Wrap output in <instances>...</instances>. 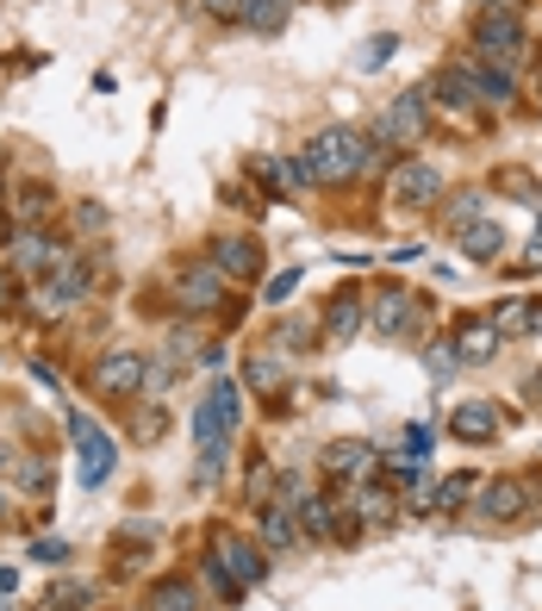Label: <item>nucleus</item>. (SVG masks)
<instances>
[{"label": "nucleus", "instance_id": "43", "mask_svg": "<svg viewBox=\"0 0 542 611\" xmlns=\"http://www.w3.org/2000/svg\"><path fill=\"white\" fill-rule=\"evenodd\" d=\"M287 7H293V0H287Z\"/></svg>", "mask_w": 542, "mask_h": 611}, {"label": "nucleus", "instance_id": "14", "mask_svg": "<svg viewBox=\"0 0 542 611\" xmlns=\"http://www.w3.org/2000/svg\"><path fill=\"white\" fill-rule=\"evenodd\" d=\"M499 325H493V319H462V325H455V356H462V363H493V356H499Z\"/></svg>", "mask_w": 542, "mask_h": 611}, {"label": "nucleus", "instance_id": "37", "mask_svg": "<svg viewBox=\"0 0 542 611\" xmlns=\"http://www.w3.org/2000/svg\"><path fill=\"white\" fill-rule=\"evenodd\" d=\"M455 368V344H437L430 349V375H449Z\"/></svg>", "mask_w": 542, "mask_h": 611}, {"label": "nucleus", "instance_id": "28", "mask_svg": "<svg viewBox=\"0 0 542 611\" xmlns=\"http://www.w3.org/2000/svg\"><path fill=\"white\" fill-rule=\"evenodd\" d=\"M244 381H250L256 393H281V363H269V356H262V363L244 368Z\"/></svg>", "mask_w": 542, "mask_h": 611}, {"label": "nucleus", "instance_id": "19", "mask_svg": "<svg viewBox=\"0 0 542 611\" xmlns=\"http://www.w3.org/2000/svg\"><path fill=\"white\" fill-rule=\"evenodd\" d=\"M262 543H269V549H293V543H300L293 499H269V506H262Z\"/></svg>", "mask_w": 542, "mask_h": 611}, {"label": "nucleus", "instance_id": "8", "mask_svg": "<svg viewBox=\"0 0 542 611\" xmlns=\"http://www.w3.org/2000/svg\"><path fill=\"white\" fill-rule=\"evenodd\" d=\"M174 293H181L188 312H213V306L225 300V275H218L213 263H188L181 275H174Z\"/></svg>", "mask_w": 542, "mask_h": 611}, {"label": "nucleus", "instance_id": "20", "mask_svg": "<svg viewBox=\"0 0 542 611\" xmlns=\"http://www.w3.org/2000/svg\"><path fill=\"white\" fill-rule=\"evenodd\" d=\"M462 81L474 88V100H486V107H505V100H511V76H505V69H486V63H462Z\"/></svg>", "mask_w": 542, "mask_h": 611}, {"label": "nucleus", "instance_id": "13", "mask_svg": "<svg viewBox=\"0 0 542 611\" xmlns=\"http://www.w3.org/2000/svg\"><path fill=\"white\" fill-rule=\"evenodd\" d=\"M13 268L44 281V275H57V268H63V249L50 244L44 231H20V244H13Z\"/></svg>", "mask_w": 542, "mask_h": 611}, {"label": "nucleus", "instance_id": "41", "mask_svg": "<svg viewBox=\"0 0 542 611\" xmlns=\"http://www.w3.org/2000/svg\"><path fill=\"white\" fill-rule=\"evenodd\" d=\"M0 306H7V281H0Z\"/></svg>", "mask_w": 542, "mask_h": 611}, {"label": "nucleus", "instance_id": "38", "mask_svg": "<svg viewBox=\"0 0 542 611\" xmlns=\"http://www.w3.org/2000/svg\"><path fill=\"white\" fill-rule=\"evenodd\" d=\"M76 225H81V231H100V225H106V212L88 200V207H76Z\"/></svg>", "mask_w": 542, "mask_h": 611}, {"label": "nucleus", "instance_id": "32", "mask_svg": "<svg viewBox=\"0 0 542 611\" xmlns=\"http://www.w3.org/2000/svg\"><path fill=\"white\" fill-rule=\"evenodd\" d=\"M355 506H362V518H369V524H387V518H393V499H387V487H369V493L355 499Z\"/></svg>", "mask_w": 542, "mask_h": 611}, {"label": "nucleus", "instance_id": "31", "mask_svg": "<svg viewBox=\"0 0 542 611\" xmlns=\"http://www.w3.org/2000/svg\"><path fill=\"white\" fill-rule=\"evenodd\" d=\"M200 574H206V580L218 587V599H244V587H237L232 574H225V562H218V555H206V562H200Z\"/></svg>", "mask_w": 542, "mask_h": 611}, {"label": "nucleus", "instance_id": "39", "mask_svg": "<svg viewBox=\"0 0 542 611\" xmlns=\"http://www.w3.org/2000/svg\"><path fill=\"white\" fill-rule=\"evenodd\" d=\"M530 268H542V219H537V244H530V256H523Z\"/></svg>", "mask_w": 542, "mask_h": 611}, {"label": "nucleus", "instance_id": "27", "mask_svg": "<svg viewBox=\"0 0 542 611\" xmlns=\"http://www.w3.org/2000/svg\"><path fill=\"white\" fill-rule=\"evenodd\" d=\"M493 325H499V337H505V331H530V300H499Z\"/></svg>", "mask_w": 542, "mask_h": 611}, {"label": "nucleus", "instance_id": "29", "mask_svg": "<svg viewBox=\"0 0 542 611\" xmlns=\"http://www.w3.org/2000/svg\"><path fill=\"white\" fill-rule=\"evenodd\" d=\"M88 599H94V592L81 587V580H63V587H50V606H57V611H88Z\"/></svg>", "mask_w": 542, "mask_h": 611}, {"label": "nucleus", "instance_id": "3", "mask_svg": "<svg viewBox=\"0 0 542 611\" xmlns=\"http://www.w3.org/2000/svg\"><path fill=\"white\" fill-rule=\"evenodd\" d=\"M69 437H76V449H81V487H100V480H113V468H118V443L100 431L88 412H69Z\"/></svg>", "mask_w": 542, "mask_h": 611}, {"label": "nucleus", "instance_id": "21", "mask_svg": "<svg viewBox=\"0 0 542 611\" xmlns=\"http://www.w3.org/2000/svg\"><path fill=\"white\" fill-rule=\"evenodd\" d=\"M293 518L306 524V536H318V543H330L337 536V499H325V493H306L300 506H293Z\"/></svg>", "mask_w": 542, "mask_h": 611}, {"label": "nucleus", "instance_id": "7", "mask_svg": "<svg viewBox=\"0 0 542 611\" xmlns=\"http://www.w3.org/2000/svg\"><path fill=\"white\" fill-rule=\"evenodd\" d=\"M425 125H430V113H425V95H399L387 107V113H381V132H374V144H418V137H425Z\"/></svg>", "mask_w": 542, "mask_h": 611}, {"label": "nucleus", "instance_id": "24", "mask_svg": "<svg viewBox=\"0 0 542 611\" xmlns=\"http://www.w3.org/2000/svg\"><path fill=\"white\" fill-rule=\"evenodd\" d=\"M50 207H57V200H50V188H44V181H25V188H20V219H25V225L50 219Z\"/></svg>", "mask_w": 542, "mask_h": 611}, {"label": "nucleus", "instance_id": "22", "mask_svg": "<svg viewBox=\"0 0 542 611\" xmlns=\"http://www.w3.org/2000/svg\"><path fill=\"white\" fill-rule=\"evenodd\" d=\"M194 606H200V592H194V580H181V574L150 587V611H194Z\"/></svg>", "mask_w": 542, "mask_h": 611}, {"label": "nucleus", "instance_id": "17", "mask_svg": "<svg viewBox=\"0 0 542 611\" xmlns=\"http://www.w3.org/2000/svg\"><path fill=\"white\" fill-rule=\"evenodd\" d=\"M455 244H462V256H474V263H493V256H505V231H499V219H474V225L455 231Z\"/></svg>", "mask_w": 542, "mask_h": 611}, {"label": "nucleus", "instance_id": "25", "mask_svg": "<svg viewBox=\"0 0 542 611\" xmlns=\"http://www.w3.org/2000/svg\"><path fill=\"white\" fill-rule=\"evenodd\" d=\"M244 20H250L256 32H281V25H287V0H250Z\"/></svg>", "mask_w": 542, "mask_h": 611}, {"label": "nucleus", "instance_id": "18", "mask_svg": "<svg viewBox=\"0 0 542 611\" xmlns=\"http://www.w3.org/2000/svg\"><path fill=\"white\" fill-rule=\"evenodd\" d=\"M411 293H399V287H387V293H374V312H369V325L381 331V337H399L406 331V319H411Z\"/></svg>", "mask_w": 542, "mask_h": 611}, {"label": "nucleus", "instance_id": "1", "mask_svg": "<svg viewBox=\"0 0 542 611\" xmlns=\"http://www.w3.org/2000/svg\"><path fill=\"white\" fill-rule=\"evenodd\" d=\"M387 156H393L387 144L362 137L355 125H325V132L300 151V169H306V181H318V188H343V181H362L369 169H381Z\"/></svg>", "mask_w": 542, "mask_h": 611}, {"label": "nucleus", "instance_id": "40", "mask_svg": "<svg viewBox=\"0 0 542 611\" xmlns=\"http://www.w3.org/2000/svg\"><path fill=\"white\" fill-rule=\"evenodd\" d=\"M0 524H7V493H0Z\"/></svg>", "mask_w": 542, "mask_h": 611}, {"label": "nucleus", "instance_id": "34", "mask_svg": "<svg viewBox=\"0 0 542 611\" xmlns=\"http://www.w3.org/2000/svg\"><path fill=\"white\" fill-rule=\"evenodd\" d=\"M63 555H69V543H57V536H44V543H32V562H44V568H57Z\"/></svg>", "mask_w": 542, "mask_h": 611}, {"label": "nucleus", "instance_id": "23", "mask_svg": "<svg viewBox=\"0 0 542 611\" xmlns=\"http://www.w3.org/2000/svg\"><path fill=\"white\" fill-rule=\"evenodd\" d=\"M325 325H330V337H355V331H362V300H355V293H337L325 312Z\"/></svg>", "mask_w": 542, "mask_h": 611}, {"label": "nucleus", "instance_id": "15", "mask_svg": "<svg viewBox=\"0 0 542 611\" xmlns=\"http://www.w3.org/2000/svg\"><path fill=\"white\" fill-rule=\"evenodd\" d=\"M523 506H530V493H523L518 480H486L481 487V518L486 524H511V518H523Z\"/></svg>", "mask_w": 542, "mask_h": 611}, {"label": "nucleus", "instance_id": "2", "mask_svg": "<svg viewBox=\"0 0 542 611\" xmlns=\"http://www.w3.org/2000/svg\"><path fill=\"white\" fill-rule=\"evenodd\" d=\"M232 431H237V381H213V393L194 412V443H200V480L218 475V462L232 456Z\"/></svg>", "mask_w": 542, "mask_h": 611}, {"label": "nucleus", "instance_id": "4", "mask_svg": "<svg viewBox=\"0 0 542 611\" xmlns=\"http://www.w3.org/2000/svg\"><path fill=\"white\" fill-rule=\"evenodd\" d=\"M144 356L137 349H106L94 363V393H106V400H132V393H144Z\"/></svg>", "mask_w": 542, "mask_h": 611}, {"label": "nucleus", "instance_id": "42", "mask_svg": "<svg viewBox=\"0 0 542 611\" xmlns=\"http://www.w3.org/2000/svg\"><path fill=\"white\" fill-rule=\"evenodd\" d=\"M0 611H7V606H0Z\"/></svg>", "mask_w": 542, "mask_h": 611}, {"label": "nucleus", "instance_id": "9", "mask_svg": "<svg viewBox=\"0 0 542 611\" xmlns=\"http://www.w3.org/2000/svg\"><path fill=\"white\" fill-rule=\"evenodd\" d=\"M474 44H481V57L486 51H523V25H518V13L511 7H481V20H474Z\"/></svg>", "mask_w": 542, "mask_h": 611}, {"label": "nucleus", "instance_id": "11", "mask_svg": "<svg viewBox=\"0 0 542 611\" xmlns=\"http://www.w3.org/2000/svg\"><path fill=\"white\" fill-rule=\"evenodd\" d=\"M449 431H455L462 443H493V437H499V406H493V400L455 406V412H449Z\"/></svg>", "mask_w": 542, "mask_h": 611}, {"label": "nucleus", "instance_id": "30", "mask_svg": "<svg viewBox=\"0 0 542 611\" xmlns=\"http://www.w3.org/2000/svg\"><path fill=\"white\" fill-rule=\"evenodd\" d=\"M393 51H399V38H393V32H381V38H369V44H362V57H355V63H362V69L374 76V69H381V63H387Z\"/></svg>", "mask_w": 542, "mask_h": 611}, {"label": "nucleus", "instance_id": "12", "mask_svg": "<svg viewBox=\"0 0 542 611\" xmlns=\"http://www.w3.org/2000/svg\"><path fill=\"white\" fill-rule=\"evenodd\" d=\"M374 468V443H362V437H337L325 449V475L330 480H362Z\"/></svg>", "mask_w": 542, "mask_h": 611}, {"label": "nucleus", "instance_id": "6", "mask_svg": "<svg viewBox=\"0 0 542 611\" xmlns=\"http://www.w3.org/2000/svg\"><path fill=\"white\" fill-rule=\"evenodd\" d=\"M213 555L225 562V574H232L237 587H262V580H269V555L256 549V543H244V536H232V531L213 536Z\"/></svg>", "mask_w": 542, "mask_h": 611}, {"label": "nucleus", "instance_id": "26", "mask_svg": "<svg viewBox=\"0 0 542 611\" xmlns=\"http://www.w3.org/2000/svg\"><path fill=\"white\" fill-rule=\"evenodd\" d=\"M486 200L481 193H455V200H449V231H462V225H474V219H486Z\"/></svg>", "mask_w": 542, "mask_h": 611}, {"label": "nucleus", "instance_id": "36", "mask_svg": "<svg viewBox=\"0 0 542 611\" xmlns=\"http://www.w3.org/2000/svg\"><path fill=\"white\" fill-rule=\"evenodd\" d=\"M293 287H300V268H287V275H274V281H269V300L281 306V300L293 293Z\"/></svg>", "mask_w": 542, "mask_h": 611}, {"label": "nucleus", "instance_id": "35", "mask_svg": "<svg viewBox=\"0 0 542 611\" xmlns=\"http://www.w3.org/2000/svg\"><path fill=\"white\" fill-rule=\"evenodd\" d=\"M200 7H206L213 20H244V7H250V0H200Z\"/></svg>", "mask_w": 542, "mask_h": 611}, {"label": "nucleus", "instance_id": "16", "mask_svg": "<svg viewBox=\"0 0 542 611\" xmlns=\"http://www.w3.org/2000/svg\"><path fill=\"white\" fill-rule=\"evenodd\" d=\"M250 175L262 181V188L274 193V200H287L300 181H306V169H300V156H256L250 163Z\"/></svg>", "mask_w": 542, "mask_h": 611}, {"label": "nucleus", "instance_id": "10", "mask_svg": "<svg viewBox=\"0 0 542 611\" xmlns=\"http://www.w3.org/2000/svg\"><path fill=\"white\" fill-rule=\"evenodd\" d=\"M213 268L225 281H256V275H262V249H256V237H218Z\"/></svg>", "mask_w": 542, "mask_h": 611}, {"label": "nucleus", "instance_id": "5", "mask_svg": "<svg viewBox=\"0 0 542 611\" xmlns=\"http://www.w3.org/2000/svg\"><path fill=\"white\" fill-rule=\"evenodd\" d=\"M387 193H393V207H399V212H425V207H437V193H443V175L430 169V163H399Z\"/></svg>", "mask_w": 542, "mask_h": 611}, {"label": "nucleus", "instance_id": "33", "mask_svg": "<svg viewBox=\"0 0 542 611\" xmlns=\"http://www.w3.org/2000/svg\"><path fill=\"white\" fill-rule=\"evenodd\" d=\"M474 493V480L467 475H455V480H443V487H437V506H443V512H462V499Z\"/></svg>", "mask_w": 542, "mask_h": 611}]
</instances>
